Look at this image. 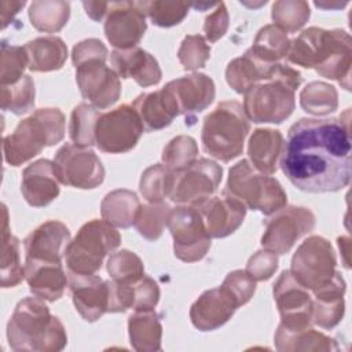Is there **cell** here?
Returning a JSON list of instances; mask_svg holds the SVG:
<instances>
[{"instance_id":"47","label":"cell","mask_w":352,"mask_h":352,"mask_svg":"<svg viewBox=\"0 0 352 352\" xmlns=\"http://www.w3.org/2000/svg\"><path fill=\"white\" fill-rule=\"evenodd\" d=\"M210 56V47L201 34H188L180 44L177 58L186 70H197L205 66Z\"/></svg>"},{"instance_id":"15","label":"cell","mask_w":352,"mask_h":352,"mask_svg":"<svg viewBox=\"0 0 352 352\" xmlns=\"http://www.w3.org/2000/svg\"><path fill=\"white\" fill-rule=\"evenodd\" d=\"M223 177V168L208 158L197 160L186 170L176 173L169 198L177 205L197 206L210 198Z\"/></svg>"},{"instance_id":"32","label":"cell","mask_w":352,"mask_h":352,"mask_svg":"<svg viewBox=\"0 0 352 352\" xmlns=\"http://www.w3.org/2000/svg\"><path fill=\"white\" fill-rule=\"evenodd\" d=\"M131 345L139 352H154L161 349L162 326L154 309L135 311L128 319Z\"/></svg>"},{"instance_id":"50","label":"cell","mask_w":352,"mask_h":352,"mask_svg":"<svg viewBox=\"0 0 352 352\" xmlns=\"http://www.w3.org/2000/svg\"><path fill=\"white\" fill-rule=\"evenodd\" d=\"M221 285H224L236 297L239 305L249 302L256 292V280L242 270H235L227 274Z\"/></svg>"},{"instance_id":"51","label":"cell","mask_w":352,"mask_h":352,"mask_svg":"<svg viewBox=\"0 0 352 352\" xmlns=\"http://www.w3.org/2000/svg\"><path fill=\"white\" fill-rule=\"evenodd\" d=\"M228 29V12L223 1L217 3L216 8L205 18L204 32L209 43H214L221 38Z\"/></svg>"},{"instance_id":"44","label":"cell","mask_w":352,"mask_h":352,"mask_svg":"<svg viewBox=\"0 0 352 352\" xmlns=\"http://www.w3.org/2000/svg\"><path fill=\"white\" fill-rule=\"evenodd\" d=\"M107 272L117 283H133L144 276V265L140 257L126 249L111 253L107 258Z\"/></svg>"},{"instance_id":"11","label":"cell","mask_w":352,"mask_h":352,"mask_svg":"<svg viewBox=\"0 0 352 352\" xmlns=\"http://www.w3.org/2000/svg\"><path fill=\"white\" fill-rule=\"evenodd\" d=\"M144 132L140 117L129 104H121L102 113L96 121L95 144L109 154H122L132 150Z\"/></svg>"},{"instance_id":"3","label":"cell","mask_w":352,"mask_h":352,"mask_svg":"<svg viewBox=\"0 0 352 352\" xmlns=\"http://www.w3.org/2000/svg\"><path fill=\"white\" fill-rule=\"evenodd\" d=\"M7 340L14 351L58 352L67 344V334L59 318L38 297L21 300L8 323Z\"/></svg>"},{"instance_id":"43","label":"cell","mask_w":352,"mask_h":352,"mask_svg":"<svg viewBox=\"0 0 352 352\" xmlns=\"http://www.w3.org/2000/svg\"><path fill=\"white\" fill-rule=\"evenodd\" d=\"M170 209L172 208L164 202L140 205L133 221L136 231L148 241H157L162 235Z\"/></svg>"},{"instance_id":"16","label":"cell","mask_w":352,"mask_h":352,"mask_svg":"<svg viewBox=\"0 0 352 352\" xmlns=\"http://www.w3.org/2000/svg\"><path fill=\"white\" fill-rule=\"evenodd\" d=\"M280 323L289 330H302L312 324V296L290 272L285 270L274 283Z\"/></svg>"},{"instance_id":"39","label":"cell","mask_w":352,"mask_h":352,"mask_svg":"<svg viewBox=\"0 0 352 352\" xmlns=\"http://www.w3.org/2000/svg\"><path fill=\"white\" fill-rule=\"evenodd\" d=\"M100 110L88 103L76 106L70 116L69 136L78 147H91L95 144V128Z\"/></svg>"},{"instance_id":"12","label":"cell","mask_w":352,"mask_h":352,"mask_svg":"<svg viewBox=\"0 0 352 352\" xmlns=\"http://www.w3.org/2000/svg\"><path fill=\"white\" fill-rule=\"evenodd\" d=\"M106 59L107 55H102L73 62L82 98L99 110L113 106L121 95L120 77L106 65Z\"/></svg>"},{"instance_id":"35","label":"cell","mask_w":352,"mask_h":352,"mask_svg":"<svg viewBox=\"0 0 352 352\" xmlns=\"http://www.w3.org/2000/svg\"><path fill=\"white\" fill-rule=\"evenodd\" d=\"M70 4L59 0H38L29 6V19L34 29L44 33L59 32L69 21Z\"/></svg>"},{"instance_id":"54","label":"cell","mask_w":352,"mask_h":352,"mask_svg":"<svg viewBox=\"0 0 352 352\" xmlns=\"http://www.w3.org/2000/svg\"><path fill=\"white\" fill-rule=\"evenodd\" d=\"M315 6L319 7V8H333V7H345L346 3H337V4H324V3H318L315 1Z\"/></svg>"},{"instance_id":"25","label":"cell","mask_w":352,"mask_h":352,"mask_svg":"<svg viewBox=\"0 0 352 352\" xmlns=\"http://www.w3.org/2000/svg\"><path fill=\"white\" fill-rule=\"evenodd\" d=\"M25 279L30 292L45 301L59 300L69 283L62 263L25 258Z\"/></svg>"},{"instance_id":"46","label":"cell","mask_w":352,"mask_h":352,"mask_svg":"<svg viewBox=\"0 0 352 352\" xmlns=\"http://www.w3.org/2000/svg\"><path fill=\"white\" fill-rule=\"evenodd\" d=\"M29 66L28 54L25 47L8 45L1 43L0 51V85H11L18 82L25 74V69Z\"/></svg>"},{"instance_id":"14","label":"cell","mask_w":352,"mask_h":352,"mask_svg":"<svg viewBox=\"0 0 352 352\" xmlns=\"http://www.w3.org/2000/svg\"><path fill=\"white\" fill-rule=\"evenodd\" d=\"M54 166L59 182L65 186L91 190L104 180V168L99 157L88 147L66 143L55 154Z\"/></svg>"},{"instance_id":"52","label":"cell","mask_w":352,"mask_h":352,"mask_svg":"<svg viewBox=\"0 0 352 352\" xmlns=\"http://www.w3.org/2000/svg\"><path fill=\"white\" fill-rule=\"evenodd\" d=\"M26 1H1L0 3V15H1V28L6 29L7 25L14 19V16L19 12Z\"/></svg>"},{"instance_id":"19","label":"cell","mask_w":352,"mask_h":352,"mask_svg":"<svg viewBox=\"0 0 352 352\" xmlns=\"http://www.w3.org/2000/svg\"><path fill=\"white\" fill-rule=\"evenodd\" d=\"M241 307L236 297L224 286L204 292L190 308V319L201 331H212L227 323Z\"/></svg>"},{"instance_id":"17","label":"cell","mask_w":352,"mask_h":352,"mask_svg":"<svg viewBox=\"0 0 352 352\" xmlns=\"http://www.w3.org/2000/svg\"><path fill=\"white\" fill-rule=\"evenodd\" d=\"M146 29V15L136 6V1L110 3L104 19V34L116 50L136 47Z\"/></svg>"},{"instance_id":"5","label":"cell","mask_w":352,"mask_h":352,"mask_svg":"<svg viewBox=\"0 0 352 352\" xmlns=\"http://www.w3.org/2000/svg\"><path fill=\"white\" fill-rule=\"evenodd\" d=\"M65 136V116L59 109H37L22 120L12 133L3 139L7 164L19 166L41 153L44 147L59 143Z\"/></svg>"},{"instance_id":"53","label":"cell","mask_w":352,"mask_h":352,"mask_svg":"<svg viewBox=\"0 0 352 352\" xmlns=\"http://www.w3.org/2000/svg\"><path fill=\"white\" fill-rule=\"evenodd\" d=\"M110 3L103 1H84L82 7L87 12V15L94 21H102L104 15H107Z\"/></svg>"},{"instance_id":"2","label":"cell","mask_w":352,"mask_h":352,"mask_svg":"<svg viewBox=\"0 0 352 352\" xmlns=\"http://www.w3.org/2000/svg\"><path fill=\"white\" fill-rule=\"evenodd\" d=\"M286 60L315 69L319 76L338 81L346 91L351 89L352 40L342 29L326 30L312 26L302 30L290 41Z\"/></svg>"},{"instance_id":"6","label":"cell","mask_w":352,"mask_h":352,"mask_svg":"<svg viewBox=\"0 0 352 352\" xmlns=\"http://www.w3.org/2000/svg\"><path fill=\"white\" fill-rule=\"evenodd\" d=\"M249 131L250 124L243 106L236 100L220 102L204 118L202 148L210 157L228 162L242 154Z\"/></svg>"},{"instance_id":"10","label":"cell","mask_w":352,"mask_h":352,"mask_svg":"<svg viewBox=\"0 0 352 352\" xmlns=\"http://www.w3.org/2000/svg\"><path fill=\"white\" fill-rule=\"evenodd\" d=\"M166 226L173 238L175 256L184 263L202 260L210 249V236L199 210L192 205L170 209Z\"/></svg>"},{"instance_id":"24","label":"cell","mask_w":352,"mask_h":352,"mask_svg":"<svg viewBox=\"0 0 352 352\" xmlns=\"http://www.w3.org/2000/svg\"><path fill=\"white\" fill-rule=\"evenodd\" d=\"M113 70L121 78H133L140 87L155 85L161 81L162 72L157 59L147 51L133 47L114 50L110 55Z\"/></svg>"},{"instance_id":"9","label":"cell","mask_w":352,"mask_h":352,"mask_svg":"<svg viewBox=\"0 0 352 352\" xmlns=\"http://www.w3.org/2000/svg\"><path fill=\"white\" fill-rule=\"evenodd\" d=\"M337 258L331 243L319 235L307 238L292 257L290 272L309 292L327 286L337 275Z\"/></svg>"},{"instance_id":"37","label":"cell","mask_w":352,"mask_h":352,"mask_svg":"<svg viewBox=\"0 0 352 352\" xmlns=\"http://www.w3.org/2000/svg\"><path fill=\"white\" fill-rule=\"evenodd\" d=\"M301 109L312 116H327L338 107L337 89L323 81H312L300 92Z\"/></svg>"},{"instance_id":"36","label":"cell","mask_w":352,"mask_h":352,"mask_svg":"<svg viewBox=\"0 0 352 352\" xmlns=\"http://www.w3.org/2000/svg\"><path fill=\"white\" fill-rule=\"evenodd\" d=\"M289 47L290 40L287 33L271 23L257 32L253 45L249 50L263 62L278 63L282 58H286Z\"/></svg>"},{"instance_id":"33","label":"cell","mask_w":352,"mask_h":352,"mask_svg":"<svg viewBox=\"0 0 352 352\" xmlns=\"http://www.w3.org/2000/svg\"><path fill=\"white\" fill-rule=\"evenodd\" d=\"M19 239L8 230V212L3 205V236H1V260L0 275L1 287H14L25 278V267L21 264Z\"/></svg>"},{"instance_id":"23","label":"cell","mask_w":352,"mask_h":352,"mask_svg":"<svg viewBox=\"0 0 352 352\" xmlns=\"http://www.w3.org/2000/svg\"><path fill=\"white\" fill-rule=\"evenodd\" d=\"M165 88L173 95L180 114L191 116L205 110L214 99L213 80L204 73H191L169 81Z\"/></svg>"},{"instance_id":"29","label":"cell","mask_w":352,"mask_h":352,"mask_svg":"<svg viewBox=\"0 0 352 352\" xmlns=\"http://www.w3.org/2000/svg\"><path fill=\"white\" fill-rule=\"evenodd\" d=\"M279 63V62H278ZM278 63H267L258 59L250 50L232 59L226 69L227 84L238 94H245L253 84L274 76Z\"/></svg>"},{"instance_id":"42","label":"cell","mask_w":352,"mask_h":352,"mask_svg":"<svg viewBox=\"0 0 352 352\" xmlns=\"http://www.w3.org/2000/svg\"><path fill=\"white\" fill-rule=\"evenodd\" d=\"M309 4L302 0H279L272 4L271 18L274 25L286 33L300 30L309 19Z\"/></svg>"},{"instance_id":"28","label":"cell","mask_w":352,"mask_h":352,"mask_svg":"<svg viewBox=\"0 0 352 352\" xmlns=\"http://www.w3.org/2000/svg\"><path fill=\"white\" fill-rule=\"evenodd\" d=\"M283 146L285 139L278 129L258 128L253 131L248 143L249 162L260 172L272 175L278 169Z\"/></svg>"},{"instance_id":"40","label":"cell","mask_w":352,"mask_h":352,"mask_svg":"<svg viewBox=\"0 0 352 352\" xmlns=\"http://www.w3.org/2000/svg\"><path fill=\"white\" fill-rule=\"evenodd\" d=\"M0 104L3 110L15 116L30 111L34 106V82L32 77L25 74L15 84L0 85Z\"/></svg>"},{"instance_id":"48","label":"cell","mask_w":352,"mask_h":352,"mask_svg":"<svg viewBox=\"0 0 352 352\" xmlns=\"http://www.w3.org/2000/svg\"><path fill=\"white\" fill-rule=\"evenodd\" d=\"M160 300V287L150 276H143L132 283V308L135 311L154 309Z\"/></svg>"},{"instance_id":"8","label":"cell","mask_w":352,"mask_h":352,"mask_svg":"<svg viewBox=\"0 0 352 352\" xmlns=\"http://www.w3.org/2000/svg\"><path fill=\"white\" fill-rule=\"evenodd\" d=\"M121 243V235L104 219L85 223L69 242L65 252L66 267L76 274H95L102 268L103 260Z\"/></svg>"},{"instance_id":"4","label":"cell","mask_w":352,"mask_h":352,"mask_svg":"<svg viewBox=\"0 0 352 352\" xmlns=\"http://www.w3.org/2000/svg\"><path fill=\"white\" fill-rule=\"evenodd\" d=\"M301 84V74L289 65L278 63L271 78L258 81L246 89L243 110L249 121L256 124H280L287 120L294 107V92Z\"/></svg>"},{"instance_id":"22","label":"cell","mask_w":352,"mask_h":352,"mask_svg":"<svg viewBox=\"0 0 352 352\" xmlns=\"http://www.w3.org/2000/svg\"><path fill=\"white\" fill-rule=\"evenodd\" d=\"M59 183L54 161L41 158L23 169L21 192L30 206L43 208L58 198Z\"/></svg>"},{"instance_id":"20","label":"cell","mask_w":352,"mask_h":352,"mask_svg":"<svg viewBox=\"0 0 352 352\" xmlns=\"http://www.w3.org/2000/svg\"><path fill=\"white\" fill-rule=\"evenodd\" d=\"M69 289L73 304L81 318L87 322H96L109 307V286L95 274L67 272Z\"/></svg>"},{"instance_id":"27","label":"cell","mask_w":352,"mask_h":352,"mask_svg":"<svg viewBox=\"0 0 352 352\" xmlns=\"http://www.w3.org/2000/svg\"><path fill=\"white\" fill-rule=\"evenodd\" d=\"M345 280L341 272H337L334 279L327 286L314 292L312 323L329 330L336 327L342 320L345 312Z\"/></svg>"},{"instance_id":"30","label":"cell","mask_w":352,"mask_h":352,"mask_svg":"<svg viewBox=\"0 0 352 352\" xmlns=\"http://www.w3.org/2000/svg\"><path fill=\"white\" fill-rule=\"evenodd\" d=\"M29 69L32 72L59 70L67 58V47L58 36L37 37L25 45Z\"/></svg>"},{"instance_id":"18","label":"cell","mask_w":352,"mask_h":352,"mask_svg":"<svg viewBox=\"0 0 352 352\" xmlns=\"http://www.w3.org/2000/svg\"><path fill=\"white\" fill-rule=\"evenodd\" d=\"M195 208L199 210L210 238L231 235L243 223L246 214V206L227 191H223L221 195H212Z\"/></svg>"},{"instance_id":"49","label":"cell","mask_w":352,"mask_h":352,"mask_svg":"<svg viewBox=\"0 0 352 352\" xmlns=\"http://www.w3.org/2000/svg\"><path fill=\"white\" fill-rule=\"evenodd\" d=\"M278 270V254L264 249L256 252L246 264V272L256 280L270 279Z\"/></svg>"},{"instance_id":"34","label":"cell","mask_w":352,"mask_h":352,"mask_svg":"<svg viewBox=\"0 0 352 352\" xmlns=\"http://www.w3.org/2000/svg\"><path fill=\"white\" fill-rule=\"evenodd\" d=\"M139 208L138 195L133 191L120 188L104 195L100 204V214L114 227L128 228L133 224Z\"/></svg>"},{"instance_id":"31","label":"cell","mask_w":352,"mask_h":352,"mask_svg":"<svg viewBox=\"0 0 352 352\" xmlns=\"http://www.w3.org/2000/svg\"><path fill=\"white\" fill-rule=\"evenodd\" d=\"M275 346L280 352L296 351H337L338 345L334 338L318 331L312 327L302 330H289L282 324L278 326L275 336Z\"/></svg>"},{"instance_id":"26","label":"cell","mask_w":352,"mask_h":352,"mask_svg":"<svg viewBox=\"0 0 352 352\" xmlns=\"http://www.w3.org/2000/svg\"><path fill=\"white\" fill-rule=\"evenodd\" d=\"M132 107L140 117L146 132L160 131L172 124L180 114L177 103L168 88L140 94L132 103Z\"/></svg>"},{"instance_id":"1","label":"cell","mask_w":352,"mask_h":352,"mask_svg":"<svg viewBox=\"0 0 352 352\" xmlns=\"http://www.w3.org/2000/svg\"><path fill=\"white\" fill-rule=\"evenodd\" d=\"M351 109L338 118H300L279 160L289 182L305 192H336L351 182Z\"/></svg>"},{"instance_id":"41","label":"cell","mask_w":352,"mask_h":352,"mask_svg":"<svg viewBox=\"0 0 352 352\" xmlns=\"http://www.w3.org/2000/svg\"><path fill=\"white\" fill-rule=\"evenodd\" d=\"M136 6L144 15L151 19L154 25L160 28H172L175 25H179L187 16L191 7V4L186 1L165 0L136 1Z\"/></svg>"},{"instance_id":"45","label":"cell","mask_w":352,"mask_h":352,"mask_svg":"<svg viewBox=\"0 0 352 352\" xmlns=\"http://www.w3.org/2000/svg\"><path fill=\"white\" fill-rule=\"evenodd\" d=\"M198 146L194 138L180 135L173 138L162 150V161L170 170L179 173L197 161Z\"/></svg>"},{"instance_id":"21","label":"cell","mask_w":352,"mask_h":352,"mask_svg":"<svg viewBox=\"0 0 352 352\" xmlns=\"http://www.w3.org/2000/svg\"><path fill=\"white\" fill-rule=\"evenodd\" d=\"M69 242V228L58 220H50L25 238L23 249L26 258L62 263Z\"/></svg>"},{"instance_id":"7","label":"cell","mask_w":352,"mask_h":352,"mask_svg":"<svg viewBox=\"0 0 352 352\" xmlns=\"http://www.w3.org/2000/svg\"><path fill=\"white\" fill-rule=\"evenodd\" d=\"M246 208L265 216L275 213L287 204V195L280 183L254 168L249 160H241L231 166L226 190Z\"/></svg>"},{"instance_id":"13","label":"cell","mask_w":352,"mask_h":352,"mask_svg":"<svg viewBox=\"0 0 352 352\" xmlns=\"http://www.w3.org/2000/svg\"><path fill=\"white\" fill-rule=\"evenodd\" d=\"M315 227V214L304 206H283L265 221L261 245L275 253H287L294 243Z\"/></svg>"},{"instance_id":"38","label":"cell","mask_w":352,"mask_h":352,"mask_svg":"<svg viewBox=\"0 0 352 352\" xmlns=\"http://www.w3.org/2000/svg\"><path fill=\"white\" fill-rule=\"evenodd\" d=\"M176 179V172L170 170L164 164H155L148 166L140 177L139 190L143 198L150 204L164 202L172 192Z\"/></svg>"}]
</instances>
